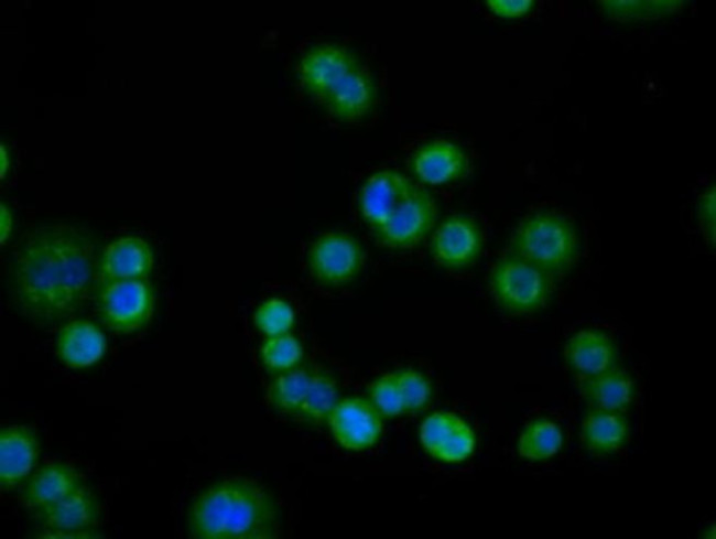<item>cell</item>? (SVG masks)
<instances>
[{"mask_svg":"<svg viewBox=\"0 0 716 539\" xmlns=\"http://www.w3.org/2000/svg\"><path fill=\"white\" fill-rule=\"evenodd\" d=\"M94 242L64 224L40 227L20 245L13 268V295L22 313L37 322L64 320L87 299Z\"/></svg>","mask_w":716,"mask_h":539,"instance_id":"1","label":"cell"},{"mask_svg":"<svg viewBox=\"0 0 716 539\" xmlns=\"http://www.w3.org/2000/svg\"><path fill=\"white\" fill-rule=\"evenodd\" d=\"M189 535L199 539H270L279 532L275 504L248 478H227L200 493L187 514Z\"/></svg>","mask_w":716,"mask_h":539,"instance_id":"2","label":"cell"},{"mask_svg":"<svg viewBox=\"0 0 716 539\" xmlns=\"http://www.w3.org/2000/svg\"><path fill=\"white\" fill-rule=\"evenodd\" d=\"M511 247L516 256L550 276L568 271L579 254L574 226L551 213H540L522 222L512 237Z\"/></svg>","mask_w":716,"mask_h":539,"instance_id":"3","label":"cell"},{"mask_svg":"<svg viewBox=\"0 0 716 539\" xmlns=\"http://www.w3.org/2000/svg\"><path fill=\"white\" fill-rule=\"evenodd\" d=\"M490 281L499 304L514 313L542 308L551 293L550 274L516 255L495 266Z\"/></svg>","mask_w":716,"mask_h":539,"instance_id":"4","label":"cell"},{"mask_svg":"<svg viewBox=\"0 0 716 539\" xmlns=\"http://www.w3.org/2000/svg\"><path fill=\"white\" fill-rule=\"evenodd\" d=\"M98 312L104 324L117 333H132L143 327L154 310L151 285L142 279L105 283L98 294Z\"/></svg>","mask_w":716,"mask_h":539,"instance_id":"5","label":"cell"},{"mask_svg":"<svg viewBox=\"0 0 716 539\" xmlns=\"http://www.w3.org/2000/svg\"><path fill=\"white\" fill-rule=\"evenodd\" d=\"M436 214L432 195L414 185L389 218L376 228V236L388 248L413 247L431 231Z\"/></svg>","mask_w":716,"mask_h":539,"instance_id":"6","label":"cell"},{"mask_svg":"<svg viewBox=\"0 0 716 539\" xmlns=\"http://www.w3.org/2000/svg\"><path fill=\"white\" fill-rule=\"evenodd\" d=\"M312 276L325 284L351 280L364 263V251L349 235L329 231L317 237L307 254Z\"/></svg>","mask_w":716,"mask_h":539,"instance_id":"7","label":"cell"},{"mask_svg":"<svg viewBox=\"0 0 716 539\" xmlns=\"http://www.w3.org/2000/svg\"><path fill=\"white\" fill-rule=\"evenodd\" d=\"M420 441L434 459L445 463H458L471 455L476 436L470 425L449 411H436L420 425Z\"/></svg>","mask_w":716,"mask_h":539,"instance_id":"8","label":"cell"},{"mask_svg":"<svg viewBox=\"0 0 716 539\" xmlns=\"http://www.w3.org/2000/svg\"><path fill=\"white\" fill-rule=\"evenodd\" d=\"M358 65L340 46L316 45L302 55L297 74L303 87L322 103Z\"/></svg>","mask_w":716,"mask_h":539,"instance_id":"9","label":"cell"},{"mask_svg":"<svg viewBox=\"0 0 716 539\" xmlns=\"http://www.w3.org/2000/svg\"><path fill=\"white\" fill-rule=\"evenodd\" d=\"M327 422L335 440L350 451L372 446L382 431L381 414L370 401L361 398L339 400Z\"/></svg>","mask_w":716,"mask_h":539,"instance_id":"10","label":"cell"},{"mask_svg":"<svg viewBox=\"0 0 716 539\" xmlns=\"http://www.w3.org/2000/svg\"><path fill=\"white\" fill-rule=\"evenodd\" d=\"M482 237L479 226L469 217L446 218L434 231L431 241L433 259L446 268H462L479 256Z\"/></svg>","mask_w":716,"mask_h":539,"instance_id":"11","label":"cell"},{"mask_svg":"<svg viewBox=\"0 0 716 539\" xmlns=\"http://www.w3.org/2000/svg\"><path fill=\"white\" fill-rule=\"evenodd\" d=\"M412 182L399 172L381 170L370 175L360 188L358 205L364 219L371 226H381L402 203Z\"/></svg>","mask_w":716,"mask_h":539,"instance_id":"12","label":"cell"},{"mask_svg":"<svg viewBox=\"0 0 716 539\" xmlns=\"http://www.w3.org/2000/svg\"><path fill=\"white\" fill-rule=\"evenodd\" d=\"M39 454L34 431L25 425H8L0 431V486L15 488L30 475Z\"/></svg>","mask_w":716,"mask_h":539,"instance_id":"13","label":"cell"},{"mask_svg":"<svg viewBox=\"0 0 716 539\" xmlns=\"http://www.w3.org/2000/svg\"><path fill=\"white\" fill-rule=\"evenodd\" d=\"M154 262L149 244L137 236H126L111 241L105 248L99 267V281L142 279Z\"/></svg>","mask_w":716,"mask_h":539,"instance_id":"14","label":"cell"},{"mask_svg":"<svg viewBox=\"0 0 716 539\" xmlns=\"http://www.w3.org/2000/svg\"><path fill=\"white\" fill-rule=\"evenodd\" d=\"M45 529L82 532L88 531L99 517V506L94 493L79 486L62 499L35 511Z\"/></svg>","mask_w":716,"mask_h":539,"instance_id":"15","label":"cell"},{"mask_svg":"<svg viewBox=\"0 0 716 539\" xmlns=\"http://www.w3.org/2000/svg\"><path fill=\"white\" fill-rule=\"evenodd\" d=\"M467 163V157L459 145L437 140L426 143L414 153L411 168L422 183L441 185L463 176Z\"/></svg>","mask_w":716,"mask_h":539,"instance_id":"16","label":"cell"},{"mask_svg":"<svg viewBox=\"0 0 716 539\" xmlns=\"http://www.w3.org/2000/svg\"><path fill=\"white\" fill-rule=\"evenodd\" d=\"M82 485L80 476L74 467L61 462L47 463L28 479L21 499L25 507L36 511L62 499Z\"/></svg>","mask_w":716,"mask_h":539,"instance_id":"17","label":"cell"},{"mask_svg":"<svg viewBox=\"0 0 716 539\" xmlns=\"http://www.w3.org/2000/svg\"><path fill=\"white\" fill-rule=\"evenodd\" d=\"M105 336L95 324L75 320L65 324L56 337V352L69 367L83 368L98 362L105 353Z\"/></svg>","mask_w":716,"mask_h":539,"instance_id":"18","label":"cell"},{"mask_svg":"<svg viewBox=\"0 0 716 539\" xmlns=\"http://www.w3.org/2000/svg\"><path fill=\"white\" fill-rule=\"evenodd\" d=\"M565 358L573 370L582 376H589L612 368L616 351L607 334L598 330L584 328L567 341Z\"/></svg>","mask_w":716,"mask_h":539,"instance_id":"19","label":"cell"},{"mask_svg":"<svg viewBox=\"0 0 716 539\" xmlns=\"http://www.w3.org/2000/svg\"><path fill=\"white\" fill-rule=\"evenodd\" d=\"M585 400L596 410L622 411L633 399L634 386L629 374L615 367L579 380Z\"/></svg>","mask_w":716,"mask_h":539,"instance_id":"20","label":"cell"},{"mask_svg":"<svg viewBox=\"0 0 716 539\" xmlns=\"http://www.w3.org/2000/svg\"><path fill=\"white\" fill-rule=\"evenodd\" d=\"M375 101V86L360 65L354 68L322 104L339 119H356L364 116Z\"/></svg>","mask_w":716,"mask_h":539,"instance_id":"21","label":"cell"},{"mask_svg":"<svg viewBox=\"0 0 716 539\" xmlns=\"http://www.w3.org/2000/svg\"><path fill=\"white\" fill-rule=\"evenodd\" d=\"M628 423L616 411L594 410L582 424V438L586 448L595 453H611L620 449L628 438Z\"/></svg>","mask_w":716,"mask_h":539,"instance_id":"22","label":"cell"},{"mask_svg":"<svg viewBox=\"0 0 716 539\" xmlns=\"http://www.w3.org/2000/svg\"><path fill=\"white\" fill-rule=\"evenodd\" d=\"M563 438L560 427L546 419L529 423L518 441L519 454L531 461H541L554 456L562 448Z\"/></svg>","mask_w":716,"mask_h":539,"instance_id":"23","label":"cell"},{"mask_svg":"<svg viewBox=\"0 0 716 539\" xmlns=\"http://www.w3.org/2000/svg\"><path fill=\"white\" fill-rule=\"evenodd\" d=\"M338 401L336 381L325 373H314L299 412L305 420L319 423L327 420Z\"/></svg>","mask_w":716,"mask_h":539,"instance_id":"24","label":"cell"},{"mask_svg":"<svg viewBox=\"0 0 716 539\" xmlns=\"http://www.w3.org/2000/svg\"><path fill=\"white\" fill-rule=\"evenodd\" d=\"M311 374L302 368L282 371L270 385V402L279 410L299 412L305 398Z\"/></svg>","mask_w":716,"mask_h":539,"instance_id":"25","label":"cell"},{"mask_svg":"<svg viewBox=\"0 0 716 539\" xmlns=\"http://www.w3.org/2000/svg\"><path fill=\"white\" fill-rule=\"evenodd\" d=\"M303 356L300 341L292 334L285 333L267 337L260 347L263 365L273 371H285L294 368Z\"/></svg>","mask_w":716,"mask_h":539,"instance_id":"26","label":"cell"},{"mask_svg":"<svg viewBox=\"0 0 716 539\" xmlns=\"http://www.w3.org/2000/svg\"><path fill=\"white\" fill-rule=\"evenodd\" d=\"M294 320L295 314L291 304L280 298L263 301L253 315L257 328L267 337L289 333Z\"/></svg>","mask_w":716,"mask_h":539,"instance_id":"27","label":"cell"},{"mask_svg":"<svg viewBox=\"0 0 716 539\" xmlns=\"http://www.w3.org/2000/svg\"><path fill=\"white\" fill-rule=\"evenodd\" d=\"M369 398L381 416L395 417L406 412L395 373H388L377 378L370 385Z\"/></svg>","mask_w":716,"mask_h":539,"instance_id":"28","label":"cell"},{"mask_svg":"<svg viewBox=\"0 0 716 539\" xmlns=\"http://www.w3.org/2000/svg\"><path fill=\"white\" fill-rule=\"evenodd\" d=\"M406 411L424 408L431 397V385L424 375L416 370L395 371Z\"/></svg>","mask_w":716,"mask_h":539,"instance_id":"29","label":"cell"},{"mask_svg":"<svg viewBox=\"0 0 716 539\" xmlns=\"http://www.w3.org/2000/svg\"><path fill=\"white\" fill-rule=\"evenodd\" d=\"M698 218L708 242L715 244V186L709 187L698 201Z\"/></svg>","mask_w":716,"mask_h":539,"instance_id":"30","label":"cell"},{"mask_svg":"<svg viewBox=\"0 0 716 539\" xmlns=\"http://www.w3.org/2000/svg\"><path fill=\"white\" fill-rule=\"evenodd\" d=\"M487 7L497 15L517 18L527 14L534 4L532 0H489Z\"/></svg>","mask_w":716,"mask_h":539,"instance_id":"31","label":"cell"},{"mask_svg":"<svg viewBox=\"0 0 716 539\" xmlns=\"http://www.w3.org/2000/svg\"><path fill=\"white\" fill-rule=\"evenodd\" d=\"M0 207H1L0 208V214H1L0 215L1 217L0 239H1V244H3L4 240H7V238L9 237V234L12 228V215L10 211L7 208V206H4L3 203H1Z\"/></svg>","mask_w":716,"mask_h":539,"instance_id":"32","label":"cell"},{"mask_svg":"<svg viewBox=\"0 0 716 539\" xmlns=\"http://www.w3.org/2000/svg\"><path fill=\"white\" fill-rule=\"evenodd\" d=\"M0 145V176L3 179L9 166V157L4 144L1 142Z\"/></svg>","mask_w":716,"mask_h":539,"instance_id":"33","label":"cell"}]
</instances>
